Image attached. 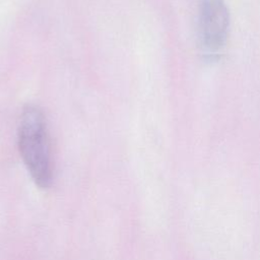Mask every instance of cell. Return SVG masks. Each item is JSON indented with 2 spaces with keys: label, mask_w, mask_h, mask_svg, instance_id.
<instances>
[{
  "label": "cell",
  "mask_w": 260,
  "mask_h": 260,
  "mask_svg": "<svg viewBox=\"0 0 260 260\" xmlns=\"http://www.w3.org/2000/svg\"><path fill=\"white\" fill-rule=\"evenodd\" d=\"M230 27V12L225 0H199L198 34L200 44L208 55L224 47Z\"/></svg>",
  "instance_id": "7a4b0ae2"
},
{
  "label": "cell",
  "mask_w": 260,
  "mask_h": 260,
  "mask_svg": "<svg viewBox=\"0 0 260 260\" xmlns=\"http://www.w3.org/2000/svg\"><path fill=\"white\" fill-rule=\"evenodd\" d=\"M18 148L36 185L49 188L53 182V162L45 116L38 106L27 105L21 113Z\"/></svg>",
  "instance_id": "6da1fadb"
}]
</instances>
